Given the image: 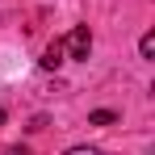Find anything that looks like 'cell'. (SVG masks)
<instances>
[{
	"label": "cell",
	"instance_id": "1",
	"mask_svg": "<svg viewBox=\"0 0 155 155\" xmlns=\"http://www.w3.org/2000/svg\"><path fill=\"white\" fill-rule=\"evenodd\" d=\"M92 51V29L88 25H76L67 38H63V54H71V59H88Z\"/></svg>",
	"mask_w": 155,
	"mask_h": 155
},
{
	"label": "cell",
	"instance_id": "2",
	"mask_svg": "<svg viewBox=\"0 0 155 155\" xmlns=\"http://www.w3.org/2000/svg\"><path fill=\"white\" fill-rule=\"evenodd\" d=\"M38 63H42L46 71H54V67H63V38H54L51 46L42 51V59H38Z\"/></svg>",
	"mask_w": 155,
	"mask_h": 155
},
{
	"label": "cell",
	"instance_id": "3",
	"mask_svg": "<svg viewBox=\"0 0 155 155\" xmlns=\"http://www.w3.org/2000/svg\"><path fill=\"white\" fill-rule=\"evenodd\" d=\"M138 54H143V59H151V54H155V34H151V29L138 38Z\"/></svg>",
	"mask_w": 155,
	"mask_h": 155
},
{
	"label": "cell",
	"instance_id": "4",
	"mask_svg": "<svg viewBox=\"0 0 155 155\" xmlns=\"http://www.w3.org/2000/svg\"><path fill=\"white\" fill-rule=\"evenodd\" d=\"M88 122H92V126H109V122H117V113H113V109H97Z\"/></svg>",
	"mask_w": 155,
	"mask_h": 155
},
{
	"label": "cell",
	"instance_id": "5",
	"mask_svg": "<svg viewBox=\"0 0 155 155\" xmlns=\"http://www.w3.org/2000/svg\"><path fill=\"white\" fill-rule=\"evenodd\" d=\"M63 155H101L97 147H71V151H63Z\"/></svg>",
	"mask_w": 155,
	"mask_h": 155
},
{
	"label": "cell",
	"instance_id": "6",
	"mask_svg": "<svg viewBox=\"0 0 155 155\" xmlns=\"http://www.w3.org/2000/svg\"><path fill=\"white\" fill-rule=\"evenodd\" d=\"M4 155H29V151H25V147H8Z\"/></svg>",
	"mask_w": 155,
	"mask_h": 155
},
{
	"label": "cell",
	"instance_id": "7",
	"mask_svg": "<svg viewBox=\"0 0 155 155\" xmlns=\"http://www.w3.org/2000/svg\"><path fill=\"white\" fill-rule=\"evenodd\" d=\"M4 117H8V113H4V109H0V122H4Z\"/></svg>",
	"mask_w": 155,
	"mask_h": 155
}]
</instances>
